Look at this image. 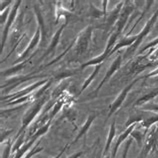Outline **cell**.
Here are the masks:
<instances>
[{
  "instance_id": "cell-1",
  "label": "cell",
  "mask_w": 158,
  "mask_h": 158,
  "mask_svg": "<svg viewBox=\"0 0 158 158\" xmlns=\"http://www.w3.org/2000/svg\"><path fill=\"white\" fill-rule=\"evenodd\" d=\"M132 129H133V126L132 127H129L128 129L124 132V133H122L121 135L119 136V138L117 139V142H116V144H115V146H114V148H113V153H112V156L113 157H115V155H116V152H117V149L119 148V146H120V144H121L124 140H125V138L128 136V134L132 131Z\"/></svg>"
},
{
  "instance_id": "cell-2",
  "label": "cell",
  "mask_w": 158,
  "mask_h": 158,
  "mask_svg": "<svg viewBox=\"0 0 158 158\" xmlns=\"http://www.w3.org/2000/svg\"><path fill=\"white\" fill-rule=\"evenodd\" d=\"M35 138H31V140L29 141L28 143H26L25 145H23V146L19 149V150L16 152V155H15V157L14 158H22V156L25 154V153L28 151V149L31 147V145L35 142Z\"/></svg>"
},
{
  "instance_id": "cell-3",
  "label": "cell",
  "mask_w": 158,
  "mask_h": 158,
  "mask_svg": "<svg viewBox=\"0 0 158 158\" xmlns=\"http://www.w3.org/2000/svg\"><path fill=\"white\" fill-rule=\"evenodd\" d=\"M114 136H115V123L113 122V123H112V125H111L110 131H109V135H108V138H107V141H106L104 153H103L104 155L108 152V150H109V146H110V144H111V142H112V139L114 138Z\"/></svg>"
},
{
  "instance_id": "cell-4",
  "label": "cell",
  "mask_w": 158,
  "mask_h": 158,
  "mask_svg": "<svg viewBox=\"0 0 158 158\" xmlns=\"http://www.w3.org/2000/svg\"><path fill=\"white\" fill-rule=\"evenodd\" d=\"M95 119V115H93V116H90V117L88 118V120H87V122H86V124L84 126L82 127V129L79 131V134L77 135V137L75 138V140H74V142H76L77 140H79L81 138V137L83 136L86 133V131H87V129H88V128L90 127V124L92 123V121Z\"/></svg>"
},
{
  "instance_id": "cell-5",
  "label": "cell",
  "mask_w": 158,
  "mask_h": 158,
  "mask_svg": "<svg viewBox=\"0 0 158 158\" xmlns=\"http://www.w3.org/2000/svg\"><path fill=\"white\" fill-rule=\"evenodd\" d=\"M119 63H120V57H118V58H117V59H116V60H115V62H114V64H113V65H112V67H111V70H110V72H108V73L106 74V76H105V78H104V79H103V80H102V82L100 83V85H99V87H98V88H97V90H98L99 88H100V87H101V85L103 84V83H104V82H105V81L107 80V79H108V78H109V76L111 75V74H112V73H113V72L115 71V69H116V68H117V67H118V65H119Z\"/></svg>"
},
{
  "instance_id": "cell-6",
  "label": "cell",
  "mask_w": 158,
  "mask_h": 158,
  "mask_svg": "<svg viewBox=\"0 0 158 158\" xmlns=\"http://www.w3.org/2000/svg\"><path fill=\"white\" fill-rule=\"evenodd\" d=\"M20 2H18V4H19ZM18 4L17 5L15 6V8H14V10L12 11V13H11V15H10V17H9V22L7 23V26H6V28H5V33H4V35H3V40H2V44L4 43V39L6 38V35H7V31H8V28H9V26H10V24H11V22H12V20H13V18H14V16H15V13H16V10H17V7H18Z\"/></svg>"
},
{
  "instance_id": "cell-7",
  "label": "cell",
  "mask_w": 158,
  "mask_h": 158,
  "mask_svg": "<svg viewBox=\"0 0 158 158\" xmlns=\"http://www.w3.org/2000/svg\"><path fill=\"white\" fill-rule=\"evenodd\" d=\"M100 67H101V64H99V65L97 66V68L95 69V72H94V73L92 74V75H91V77H90V78L88 79V80H87V81H86V82L84 83V85H83V87H82V90H81V91H83V90H84V89L86 88V87L88 86V84H89V83H90L91 81H92V79H93V78H94V76L96 75V74L98 73V71H99V68H100Z\"/></svg>"
},
{
  "instance_id": "cell-8",
  "label": "cell",
  "mask_w": 158,
  "mask_h": 158,
  "mask_svg": "<svg viewBox=\"0 0 158 158\" xmlns=\"http://www.w3.org/2000/svg\"><path fill=\"white\" fill-rule=\"evenodd\" d=\"M61 31H62V28H60V29H59V31H58V32L56 33V35L54 36V40L52 41V43H51V46H50V48H49V49H48V51H47L48 53L50 52V51L52 50V49H53L54 47H55L56 43L58 42V40H59V35H60Z\"/></svg>"
},
{
  "instance_id": "cell-9",
  "label": "cell",
  "mask_w": 158,
  "mask_h": 158,
  "mask_svg": "<svg viewBox=\"0 0 158 158\" xmlns=\"http://www.w3.org/2000/svg\"><path fill=\"white\" fill-rule=\"evenodd\" d=\"M39 143H40V142H39ZM39 143H38V144H39ZM38 144H37V145H38ZM37 145H36V146H35L34 148H33V149H31L30 152H29L28 154H26V156L24 157V158H31L33 155H35V154H37L38 152H41V151H42V149H43V148H38V147H37Z\"/></svg>"
},
{
  "instance_id": "cell-10",
  "label": "cell",
  "mask_w": 158,
  "mask_h": 158,
  "mask_svg": "<svg viewBox=\"0 0 158 158\" xmlns=\"http://www.w3.org/2000/svg\"><path fill=\"white\" fill-rule=\"evenodd\" d=\"M38 40H39V31H37L36 35H35V37H34V39L32 40V42H31V44H30V46H29V47L26 49V51H25V53H24V55H26L27 52H28L29 50H30V49H32L33 47L35 46V44H37V42H38Z\"/></svg>"
},
{
  "instance_id": "cell-11",
  "label": "cell",
  "mask_w": 158,
  "mask_h": 158,
  "mask_svg": "<svg viewBox=\"0 0 158 158\" xmlns=\"http://www.w3.org/2000/svg\"><path fill=\"white\" fill-rule=\"evenodd\" d=\"M22 142H23V136H21L20 138L17 140V142L15 143V145H14V147L12 148V152H17L20 148H21V144H22Z\"/></svg>"
},
{
  "instance_id": "cell-12",
  "label": "cell",
  "mask_w": 158,
  "mask_h": 158,
  "mask_svg": "<svg viewBox=\"0 0 158 158\" xmlns=\"http://www.w3.org/2000/svg\"><path fill=\"white\" fill-rule=\"evenodd\" d=\"M11 152H12V150H11V143H8L6 148H5V150H4V152H3L2 158H8Z\"/></svg>"
},
{
  "instance_id": "cell-13",
  "label": "cell",
  "mask_w": 158,
  "mask_h": 158,
  "mask_svg": "<svg viewBox=\"0 0 158 158\" xmlns=\"http://www.w3.org/2000/svg\"><path fill=\"white\" fill-rule=\"evenodd\" d=\"M130 143H131V141L129 140V141H128V142H127L126 148H125V150H124V153H123V156H122V158H126L127 152H128V148H129V146H130Z\"/></svg>"
},
{
  "instance_id": "cell-14",
  "label": "cell",
  "mask_w": 158,
  "mask_h": 158,
  "mask_svg": "<svg viewBox=\"0 0 158 158\" xmlns=\"http://www.w3.org/2000/svg\"><path fill=\"white\" fill-rule=\"evenodd\" d=\"M82 154V152H78V153H75V154H73L70 158H78L79 156H80Z\"/></svg>"
},
{
  "instance_id": "cell-15",
  "label": "cell",
  "mask_w": 158,
  "mask_h": 158,
  "mask_svg": "<svg viewBox=\"0 0 158 158\" xmlns=\"http://www.w3.org/2000/svg\"><path fill=\"white\" fill-rule=\"evenodd\" d=\"M67 146H68V145H67ZM67 146H65V147H64L63 149H62V151H61V152L59 153V154H58V155H57L56 157H54V158H59V157H60V156H61L62 154H63V152L65 151V149H66V147H67Z\"/></svg>"
}]
</instances>
